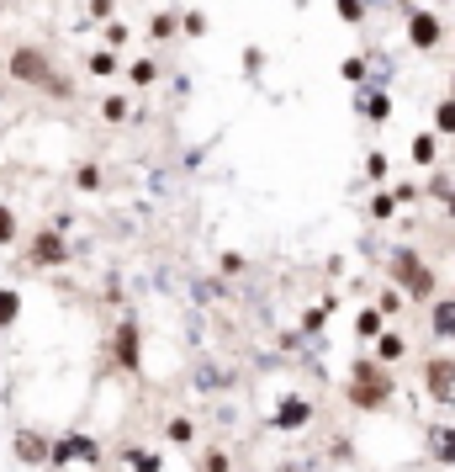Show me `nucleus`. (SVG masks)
Listing matches in <instances>:
<instances>
[{
  "mask_svg": "<svg viewBox=\"0 0 455 472\" xmlns=\"http://www.w3.org/2000/svg\"><path fill=\"white\" fill-rule=\"evenodd\" d=\"M0 244H16V207L0 202Z\"/></svg>",
  "mask_w": 455,
  "mask_h": 472,
  "instance_id": "nucleus-24",
  "label": "nucleus"
},
{
  "mask_svg": "<svg viewBox=\"0 0 455 472\" xmlns=\"http://www.w3.org/2000/svg\"><path fill=\"white\" fill-rule=\"evenodd\" d=\"M16 319H21V293L0 287V329H16Z\"/></svg>",
  "mask_w": 455,
  "mask_h": 472,
  "instance_id": "nucleus-17",
  "label": "nucleus"
},
{
  "mask_svg": "<svg viewBox=\"0 0 455 472\" xmlns=\"http://www.w3.org/2000/svg\"><path fill=\"white\" fill-rule=\"evenodd\" d=\"M11 457L27 462V468H43V462H54V441L38 435V430H16L11 435Z\"/></svg>",
  "mask_w": 455,
  "mask_h": 472,
  "instance_id": "nucleus-5",
  "label": "nucleus"
},
{
  "mask_svg": "<svg viewBox=\"0 0 455 472\" xmlns=\"http://www.w3.org/2000/svg\"><path fill=\"white\" fill-rule=\"evenodd\" d=\"M371 213H376V218H392V213H398V191H376V197H371Z\"/></svg>",
  "mask_w": 455,
  "mask_h": 472,
  "instance_id": "nucleus-26",
  "label": "nucleus"
},
{
  "mask_svg": "<svg viewBox=\"0 0 455 472\" xmlns=\"http://www.w3.org/2000/svg\"><path fill=\"white\" fill-rule=\"evenodd\" d=\"M5 69H11V80H21V85H38V91H48V80L58 74L54 59H48V48H38V43H21V48H11Z\"/></svg>",
  "mask_w": 455,
  "mask_h": 472,
  "instance_id": "nucleus-2",
  "label": "nucleus"
},
{
  "mask_svg": "<svg viewBox=\"0 0 455 472\" xmlns=\"http://www.w3.org/2000/svg\"><path fill=\"white\" fill-rule=\"evenodd\" d=\"M202 472H207V468H202Z\"/></svg>",
  "mask_w": 455,
  "mask_h": 472,
  "instance_id": "nucleus-43",
  "label": "nucleus"
},
{
  "mask_svg": "<svg viewBox=\"0 0 455 472\" xmlns=\"http://www.w3.org/2000/svg\"><path fill=\"white\" fill-rule=\"evenodd\" d=\"M323 313H329V308H313V313L302 319V329H307V335H318V329H323Z\"/></svg>",
  "mask_w": 455,
  "mask_h": 472,
  "instance_id": "nucleus-38",
  "label": "nucleus"
},
{
  "mask_svg": "<svg viewBox=\"0 0 455 472\" xmlns=\"http://www.w3.org/2000/svg\"><path fill=\"white\" fill-rule=\"evenodd\" d=\"M355 91H360V85H355ZM355 101H360V112H365L371 122H387V118H392V101H387L382 91H360Z\"/></svg>",
  "mask_w": 455,
  "mask_h": 472,
  "instance_id": "nucleus-11",
  "label": "nucleus"
},
{
  "mask_svg": "<svg viewBox=\"0 0 455 472\" xmlns=\"http://www.w3.org/2000/svg\"><path fill=\"white\" fill-rule=\"evenodd\" d=\"M191 435H196V424H191V419H170V441L191 446Z\"/></svg>",
  "mask_w": 455,
  "mask_h": 472,
  "instance_id": "nucleus-32",
  "label": "nucleus"
},
{
  "mask_svg": "<svg viewBox=\"0 0 455 472\" xmlns=\"http://www.w3.org/2000/svg\"><path fill=\"white\" fill-rule=\"evenodd\" d=\"M392 271H398V287L408 297H434L440 293V282H434V271L418 260V249H408V244H398V255H392Z\"/></svg>",
  "mask_w": 455,
  "mask_h": 472,
  "instance_id": "nucleus-3",
  "label": "nucleus"
},
{
  "mask_svg": "<svg viewBox=\"0 0 455 472\" xmlns=\"http://www.w3.org/2000/svg\"><path fill=\"white\" fill-rule=\"evenodd\" d=\"M101 38H107V48H122V43H127L133 32H127L122 22H107V27H101Z\"/></svg>",
  "mask_w": 455,
  "mask_h": 472,
  "instance_id": "nucleus-29",
  "label": "nucleus"
},
{
  "mask_svg": "<svg viewBox=\"0 0 455 472\" xmlns=\"http://www.w3.org/2000/svg\"><path fill=\"white\" fill-rule=\"evenodd\" d=\"M207 472H228V457H223V451H207Z\"/></svg>",
  "mask_w": 455,
  "mask_h": 472,
  "instance_id": "nucleus-39",
  "label": "nucleus"
},
{
  "mask_svg": "<svg viewBox=\"0 0 455 472\" xmlns=\"http://www.w3.org/2000/svg\"><path fill=\"white\" fill-rule=\"evenodd\" d=\"M451 191H455V180L445 176V170H440V176L429 180V197H440V202H451Z\"/></svg>",
  "mask_w": 455,
  "mask_h": 472,
  "instance_id": "nucleus-33",
  "label": "nucleus"
},
{
  "mask_svg": "<svg viewBox=\"0 0 455 472\" xmlns=\"http://www.w3.org/2000/svg\"><path fill=\"white\" fill-rule=\"evenodd\" d=\"M387 170H392V165H387V154H371V160H365V176H371V180H387Z\"/></svg>",
  "mask_w": 455,
  "mask_h": 472,
  "instance_id": "nucleus-34",
  "label": "nucleus"
},
{
  "mask_svg": "<svg viewBox=\"0 0 455 472\" xmlns=\"http://www.w3.org/2000/svg\"><path fill=\"white\" fill-rule=\"evenodd\" d=\"M90 16L96 22H116V0H90Z\"/></svg>",
  "mask_w": 455,
  "mask_h": 472,
  "instance_id": "nucleus-35",
  "label": "nucleus"
},
{
  "mask_svg": "<svg viewBox=\"0 0 455 472\" xmlns=\"http://www.w3.org/2000/svg\"><path fill=\"white\" fill-rule=\"evenodd\" d=\"M116 361H122L127 371H138V324H133V319L116 324Z\"/></svg>",
  "mask_w": 455,
  "mask_h": 472,
  "instance_id": "nucleus-10",
  "label": "nucleus"
},
{
  "mask_svg": "<svg viewBox=\"0 0 455 472\" xmlns=\"http://www.w3.org/2000/svg\"><path fill=\"white\" fill-rule=\"evenodd\" d=\"M402 355H408V340L392 335V329H382V340H376V361H382V366H392V361H402Z\"/></svg>",
  "mask_w": 455,
  "mask_h": 472,
  "instance_id": "nucleus-14",
  "label": "nucleus"
},
{
  "mask_svg": "<svg viewBox=\"0 0 455 472\" xmlns=\"http://www.w3.org/2000/svg\"><path fill=\"white\" fill-rule=\"evenodd\" d=\"M382 319H387L382 308H360V313H355V335H360V340H382Z\"/></svg>",
  "mask_w": 455,
  "mask_h": 472,
  "instance_id": "nucleus-15",
  "label": "nucleus"
},
{
  "mask_svg": "<svg viewBox=\"0 0 455 472\" xmlns=\"http://www.w3.org/2000/svg\"><path fill=\"white\" fill-rule=\"evenodd\" d=\"M154 80H159V64H154V59H133V64H127V85H138V91H149Z\"/></svg>",
  "mask_w": 455,
  "mask_h": 472,
  "instance_id": "nucleus-16",
  "label": "nucleus"
},
{
  "mask_svg": "<svg viewBox=\"0 0 455 472\" xmlns=\"http://www.w3.org/2000/svg\"><path fill=\"white\" fill-rule=\"evenodd\" d=\"M429 451H434L440 462H455V424H451V430H434V435H429Z\"/></svg>",
  "mask_w": 455,
  "mask_h": 472,
  "instance_id": "nucleus-20",
  "label": "nucleus"
},
{
  "mask_svg": "<svg viewBox=\"0 0 455 472\" xmlns=\"http://www.w3.org/2000/svg\"><path fill=\"white\" fill-rule=\"evenodd\" d=\"M376 308H382V313H402V293H398V287H387V293H382V302H376Z\"/></svg>",
  "mask_w": 455,
  "mask_h": 472,
  "instance_id": "nucleus-36",
  "label": "nucleus"
},
{
  "mask_svg": "<svg viewBox=\"0 0 455 472\" xmlns=\"http://www.w3.org/2000/svg\"><path fill=\"white\" fill-rule=\"evenodd\" d=\"M127 462H133V472H159V457H154V451H127Z\"/></svg>",
  "mask_w": 455,
  "mask_h": 472,
  "instance_id": "nucleus-30",
  "label": "nucleus"
},
{
  "mask_svg": "<svg viewBox=\"0 0 455 472\" xmlns=\"http://www.w3.org/2000/svg\"><path fill=\"white\" fill-rule=\"evenodd\" d=\"M101 112H107V122H127V96H107Z\"/></svg>",
  "mask_w": 455,
  "mask_h": 472,
  "instance_id": "nucleus-28",
  "label": "nucleus"
},
{
  "mask_svg": "<svg viewBox=\"0 0 455 472\" xmlns=\"http://www.w3.org/2000/svg\"><path fill=\"white\" fill-rule=\"evenodd\" d=\"M74 186H80V191H96V186H101V165H80V170H74Z\"/></svg>",
  "mask_w": 455,
  "mask_h": 472,
  "instance_id": "nucleus-27",
  "label": "nucleus"
},
{
  "mask_svg": "<svg viewBox=\"0 0 455 472\" xmlns=\"http://www.w3.org/2000/svg\"><path fill=\"white\" fill-rule=\"evenodd\" d=\"M180 32H185V38H202V32H207V11H185V16H180Z\"/></svg>",
  "mask_w": 455,
  "mask_h": 472,
  "instance_id": "nucleus-25",
  "label": "nucleus"
},
{
  "mask_svg": "<svg viewBox=\"0 0 455 472\" xmlns=\"http://www.w3.org/2000/svg\"><path fill=\"white\" fill-rule=\"evenodd\" d=\"M85 69H90V74H101V80H107V74H116V54H112V48H96V54H90V59H85Z\"/></svg>",
  "mask_w": 455,
  "mask_h": 472,
  "instance_id": "nucleus-21",
  "label": "nucleus"
},
{
  "mask_svg": "<svg viewBox=\"0 0 455 472\" xmlns=\"http://www.w3.org/2000/svg\"><path fill=\"white\" fill-rule=\"evenodd\" d=\"M48 96L69 101V96H74V80H69V74H54V80H48Z\"/></svg>",
  "mask_w": 455,
  "mask_h": 472,
  "instance_id": "nucleus-31",
  "label": "nucleus"
},
{
  "mask_svg": "<svg viewBox=\"0 0 455 472\" xmlns=\"http://www.w3.org/2000/svg\"><path fill=\"white\" fill-rule=\"evenodd\" d=\"M307 419H313V404H307V398H286L281 409L270 414V424H276V430H302Z\"/></svg>",
  "mask_w": 455,
  "mask_h": 472,
  "instance_id": "nucleus-9",
  "label": "nucleus"
},
{
  "mask_svg": "<svg viewBox=\"0 0 455 472\" xmlns=\"http://www.w3.org/2000/svg\"><path fill=\"white\" fill-rule=\"evenodd\" d=\"M424 388H429L440 404H451V398H455V361H445V355L424 361Z\"/></svg>",
  "mask_w": 455,
  "mask_h": 472,
  "instance_id": "nucleus-6",
  "label": "nucleus"
},
{
  "mask_svg": "<svg viewBox=\"0 0 455 472\" xmlns=\"http://www.w3.org/2000/svg\"><path fill=\"white\" fill-rule=\"evenodd\" d=\"M434 133H440V138H455V96H445V101L434 107Z\"/></svg>",
  "mask_w": 455,
  "mask_h": 472,
  "instance_id": "nucleus-19",
  "label": "nucleus"
},
{
  "mask_svg": "<svg viewBox=\"0 0 455 472\" xmlns=\"http://www.w3.org/2000/svg\"><path fill=\"white\" fill-rule=\"evenodd\" d=\"M392 398V377L382 371V361H355V377H349V404L355 409H382Z\"/></svg>",
  "mask_w": 455,
  "mask_h": 472,
  "instance_id": "nucleus-1",
  "label": "nucleus"
},
{
  "mask_svg": "<svg viewBox=\"0 0 455 472\" xmlns=\"http://www.w3.org/2000/svg\"><path fill=\"white\" fill-rule=\"evenodd\" d=\"M451 96H455V74H451Z\"/></svg>",
  "mask_w": 455,
  "mask_h": 472,
  "instance_id": "nucleus-41",
  "label": "nucleus"
},
{
  "mask_svg": "<svg viewBox=\"0 0 455 472\" xmlns=\"http://www.w3.org/2000/svg\"><path fill=\"white\" fill-rule=\"evenodd\" d=\"M334 11H339V22H349V27L365 22V0H334Z\"/></svg>",
  "mask_w": 455,
  "mask_h": 472,
  "instance_id": "nucleus-22",
  "label": "nucleus"
},
{
  "mask_svg": "<svg viewBox=\"0 0 455 472\" xmlns=\"http://www.w3.org/2000/svg\"><path fill=\"white\" fill-rule=\"evenodd\" d=\"M54 462H101V446L90 435H64L54 441Z\"/></svg>",
  "mask_w": 455,
  "mask_h": 472,
  "instance_id": "nucleus-7",
  "label": "nucleus"
},
{
  "mask_svg": "<svg viewBox=\"0 0 455 472\" xmlns=\"http://www.w3.org/2000/svg\"><path fill=\"white\" fill-rule=\"evenodd\" d=\"M27 260H32V266H64V260H69V244H64V239H58L54 229H48V234H38V239H32Z\"/></svg>",
  "mask_w": 455,
  "mask_h": 472,
  "instance_id": "nucleus-8",
  "label": "nucleus"
},
{
  "mask_svg": "<svg viewBox=\"0 0 455 472\" xmlns=\"http://www.w3.org/2000/svg\"><path fill=\"white\" fill-rule=\"evenodd\" d=\"M244 69L260 74V69H265V54H260V48H244Z\"/></svg>",
  "mask_w": 455,
  "mask_h": 472,
  "instance_id": "nucleus-37",
  "label": "nucleus"
},
{
  "mask_svg": "<svg viewBox=\"0 0 455 472\" xmlns=\"http://www.w3.org/2000/svg\"><path fill=\"white\" fill-rule=\"evenodd\" d=\"M434 340H455V297L434 302Z\"/></svg>",
  "mask_w": 455,
  "mask_h": 472,
  "instance_id": "nucleus-13",
  "label": "nucleus"
},
{
  "mask_svg": "<svg viewBox=\"0 0 455 472\" xmlns=\"http://www.w3.org/2000/svg\"><path fill=\"white\" fill-rule=\"evenodd\" d=\"M0 5H5V0H0Z\"/></svg>",
  "mask_w": 455,
  "mask_h": 472,
  "instance_id": "nucleus-42",
  "label": "nucleus"
},
{
  "mask_svg": "<svg viewBox=\"0 0 455 472\" xmlns=\"http://www.w3.org/2000/svg\"><path fill=\"white\" fill-rule=\"evenodd\" d=\"M445 213H451V218H455V191H451V202H445Z\"/></svg>",
  "mask_w": 455,
  "mask_h": 472,
  "instance_id": "nucleus-40",
  "label": "nucleus"
},
{
  "mask_svg": "<svg viewBox=\"0 0 455 472\" xmlns=\"http://www.w3.org/2000/svg\"><path fill=\"white\" fill-rule=\"evenodd\" d=\"M413 165H440V133L434 127L413 138Z\"/></svg>",
  "mask_w": 455,
  "mask_h": 472,
  "instance_id": "nucleus-12",
  "label": "nucleus"
},
{
  "mask_svg": "<svg viewBox=\"0 0 455 472\" xmlns=\"http://www.w3.org/2000/svg\"><path fill=\"white\" fill-rule=\"evenodd\" d=\"M365 69H371V64L360 59V54H349V59L339 64V74H344V80H349V85H365Z\"/></svg>",
  "mask_w": 455,
  "mask_h": 472,
  "instance_id": "nucleus-23",
  "label": "nucleus"
},
{
  "mask_svg": "<svg viewBox=\"0 0 455 472\" xmlns=\"http://www.w3.org/2000/svg\"><path fill=\"white\" fill-rule=\"evenodd\" d=\"M175 32H180V16H175V11H159V16L149 22V38H154V43H170Z\"/></svg>",
  "mask_w": 455,
  "mask_h": 472,
  "instance_id": "nucleus-18",
  "label": "nucleus"
},
{
  "mask_svg": "<svg viewBox=\"0 0 455 472\" xmlns=\"http://www.w3.org/2000/svg\"><path fill=\"white\" fill-rule=\"evenodd\" d=\"M408 43L418 54H434L445 43V27H440V11H408Z\"/></svg>",
  "mask_w": 455,
  "mask_h": 472,
  "instance_id": "nucleus-4",
  "label": "nucleus"
}]
</instances>
